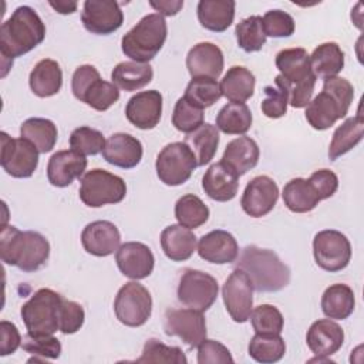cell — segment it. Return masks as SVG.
Returning a JSON list of instances; mask_svg holds the SVG:
<instances>
[{"mask_svg":"<svg viewBox=\"0 0 364 364\" xmlns=\"http://www.w3.org/2000/svg\"><path fill=\"white\" fill-rule=\"evenodd\" d=\"M46 38V24L30 6L17 7L0 28V54L4 77L13 58L27 54Z\"/></svg>","mask_w":364,"mask_h":364,"instance_id":"cell-1","label":"cell"},{"mask_svg":"<svg viewBox=\"0 0 364 364\" xmlns=\"http://www.w3.org/2000/svg\"><path fill=\"white\" fill-rule=\"evenodd\" d=\"M0 256L9 266L23 272H36L50 257V243L38 232H21L16 226H3L0 230Z\"/></svg>","mask_w":364,"mask_h":364,"instance_id":"cell-2","label":"cell"},{"mask_svg":"<svg viewBox=\"0 0 364 364\" xmlns=\"http://www.w3.org/2000/svg\"><path fill=\"white\" fill-rule=\"evenodd\" d=\"M237 256L236 267L247 274L256 291L274 293L289 284L290 269L273 250L249 245Z\"/></svg>","mask_w":364,"mask_h":364,"instance_id":"cell-3","label":"cell"},{"mask_svg":"<svg viewBox=\"0 0 364 364\" xmlns=\"http://www.w3.org/2000/svg\"><path fill=\"white\" fill-rule=\"evenodd\" d=\"M276 67L280 71L274 81L280 82L289 95V104L304 108L311 100L316 75L310 67V55L301 47L284 48L276 55Z\"/></svg>","mask_w":364,"mask_h":364,"instance_id":"cell-4","label":"cell"},{"mask_svg":"<svg viewBox=\"0 0 364 364\" xmlns=\"http://www.w3.org/2000/svg\"><path fill=\"white\" fill-rule=\"evenodd\" d=\"M354 98L353 84L341 77L326 78L323 90L306 107V119L311 128L324 131L344 118Z\"/></svg>","mask_w":364,"mask_h":364,"instance_id":"cell-5","label":"cell"},{"mask_svg":"<svg viewBox=\"0 0 364 364\" xmlns=\"http://www.w3.org/2000/svg\"><path fill=\"white\" fill-rule=\"evenodd\" d=\"M168 34L164 16L151 13L144 16L121 40L122 53L136 63L151 61L162 48Z\"/></svg>","mask_w":364,"mask_h":364,"instance_id":"cell-6","label":"cell"},{"mask_svg":"<svg viewBox=\"0 0 364 364\" xmlns=\"http://www.w3.org/2000/svg\"><path fill=\"white\" fill-rule=\"evenodd\" d=\"M63 300L64 297L51 289L37 290L20 310L27 333L33 336H53L60 330Z\"/></svg>","mask_w":364,"mask_h":364,"instance_id":"cell-7","label":"cell"},{"mask_svg":"<svg viewBox=\"0 0 364 364\" xmlns=\"http://www.w3.org/2000/svg\"><path fill=\"white\" fill-rule=\"evenodd\" d=\"M127 195L124 179L105 169H91L84 173L80 183V199L90 208L119 203Z\"/></svg>","mask_w":364,"mask_h":364,"instance_id":"cell-8","label":"cell"},{"mask_svg":"<svg viewBox=\"0 0 364 364\" xmlns=\"http://www.w3.org/2000/svg\"><path fill=\"white\" fill-rule=\"evenodd\" d=\"M196 166V158L185 142L168 144L161 149L155 162L159 181L168 186L185 183Z\"/></svg>","mask_w":364,"mask_h":364,"instance_id":"cell-9","label":"cell"},{"mask_svg":"<svg viewBox=\"0 0 364 364\" xmlns=\"http://www.w3.org/2000/svg\"><path fill=\"white\" fill-rule=\"evenodd\" d=\"M117 318L128 327L144 326L152 313V297L148 289L138 282L125 283L114 300Z\"/></svg>","mask_w":364,"mask_h":364,"instance_id":"cell-10","label":"cell"},{"mask_svg":"<svg viewBox=\"0 0 364 364\" xmlns=\"http://www.w3.org/2000/svg\"><path fill=\"white\" fill-rule=\"evenodd\" d=\"M219 293L218 282L209 273L185 269L178 284V300L193 310L206 311L216 301Z\"/></svg>","mask_w":364,"mask_h":364,"instance_id":"cell-11","label":"cell"},{"mask_svg":"<svg viewBox=\"0 0 364 364\" xmlns=\"http://www.w3.org/2000/svg\"><path fill=\"white\" fill-rule=\"evenodd\" d=\"M313 255L317 266L326 272L346 269L351 259V245L346 235L334 229L316 233L313 239Z\"/></svg>","mask_w":364,"mask_h":364,"instance_id":"cell-12","label":"cell"},{"mask_svg":"<svg viewBox=\"0 0 364 364\" xmlns=\"http://www.w3.org/2000/svg\"><path fill=\"white\" fill-rule=\"evenodd\" d=\"M1 168L13 178H30L38 165V149L26 138L1 132Z\"/></svg>","mask_w":364,"mask_h":364,"instance_id":"cell-13","label":"cell"},{"mask_svg":"<svg viewBox=\"0 0 364 364\" xmlns=\"http://www.w3.org/2000/svg\"><path fill=\"white\" fill-rule=\"evenodd\" d=\"M253 286L247 274L235 269L222 286V297L226 311L236 323L249 320L253 310Z\"/></svg>","mask_w":364,"mask_h":364,"instance_id":"cell-14","label":"cell"},{"mask_svg":"<svg viewBox=\"0 0 364 364\" xmlns=\"http://www.w3.org/2000/svg\"><path fill=\"white\" fill-rule=\"evenodd\" d=\"M164 328L168 336L179 337L189 347H198L206 338L203 311L193 309H171L165 313Z\"/></svg>","mask_w":364,"mask_h":364,"instance_id":"cell-15","label":"cell"},{"mask_svg":"<svg viewBox=\"0 0 364 364\" xmlns=\"http://www.w3.org/2000/svg\"><path fill=\"white\" fill-rule=\"evenodd\" d=\"M81 21L87 31L98 36H108L117 31L124 23V13L114 0H85L82 4Z\"/></svg>","mask_w":364,"mask_h":364,"instance_id":"cell-16","label":"cell"},{"mask_svg":"<svg viewBox=\"0 0 364 364\" xmlns=\"http://www.w3.org/2000/svg\"><path fill=\"white\" fill-rule=\"evenodd\" d=\"M277 199V183L270 176L259 175L247 182L240 199V205L245 213L249 216L262 218L273 210Z\"/></svg>","mask_w":364,"mask_h":364,"instance_id":"cell-17","label":"cell"},{"mask_svg":"<svg viewBox=\"0 0 364 364\" xmlns=\"http://www.w3.org/2000/svg\"><path fill=\"white\" fill-rule=\"evenodd\" d=\"M306 343L316 358L310 361H324L337 353L344 343V331L331 318L316 320L307 330Z\"/></svg>","mask_w":364,"mask_h":364,"instance_id":"cell-18","label":"cell"},{"mask_svg":"<svg viewBox=\"0 0 364 364\" xmlns=\"http://www.w3.org/2000/svg\"><path fill=\"white\" fill-rule=\"evenodd\" d=\"M162 115V94L156 90L141 91L132 95L125 107L127 119L139 129L155 128Z\"/></svg>","mask_w":364,"mask_h":364,"instance_id":"cell-19","label":"cell"},{"mask_svg":"<svg viewBox=\"0 0 364 364\" xmlns=\"http://www.w3.org/2000/svg\"><path fill=\"white\" fill-rule=\"evenodd\" d=\"M115 262L124 276L132 280H141L152 273L155 257L146 245L141 242H127L118 247Z\"/></svg>","mask_w":364,"mask_h":364,"instance_id":"cell-20","label":"cell"},{"mask_svg":"<svg viewBox=\"0 0 364 364\" xmlns=\"http://www.w3.org/2000/svg\"><path fill=\"white\" fill-rule=\"evenodd\" d=\"M81 243L87 253L97 257H105L118 250L121 246V235L112 222L94 220L84 228Z\"/></svg>","mask_w":364,"mask_h":364,"instance_id":"cell-21","label":"cell"},{"mask_svg":"<svg viewBox=\"0 0 364 364\" xmlns=\"http://www.w3.org/2000/svg\"><path fill=\"white\" fill-rule=\"evenodd\" d=\"M142 144L138 138L127 132L112 134L102 149V158L118 168L132 169L142 159Z\"/></svg>","mask_w":364,"mask_h":364,"instance_id":"cell-22","label":"cell"},{"mask_svg":"<svg viewBox=\"0 0 364 364\" xmlns=\"http://www.w3.org/2000/svg\"><path fill=\"white\" fill-rule=\"evenodd\" d=\"M87 168V158L74 149L57 151L47 164V178L53 186L65 188L80 178Z\"/></svg>","mask_w":364,"mask_h":364,"instance_id":"cell-23","label":"cell"},{"mask_svg":"<svg viewBox=\"0 0 364 364\" xmlns=\"http://www.w3.org/2000/svg\"><path fill=\"white\" fill-rule=\"evenodd\" d=\"M202 189L216 202L232 200L239 189V175L223 161L212 164L202 178Z\"/></svg>","mask_w":364,"mask_h":364,"instance_id":"cell-24","label":"cell"},{"mask_svg":"<svg viewBox=\"0 0 364 364\" xmlns=\"http://www.w3.org/2000/svg\"><path fill=\"white\" fill-rule=\"evenodd\" d=\"M223 53L209 41L195 44L186 55V68L192 78L208 77L216 80L223 71Z\"/></svg>","mask_w":364,"mask_h":364,"instance_id":"cell-25","label":"cell"},{"mask_svg":"<svg viewBox=\"0 0 364 364\" xmlns=\"http://www.w3.org/2000/svg\"><path fill=\"white\" fill-rule=\"evenodd\" d=\"M198 253L203 260L209 263L228 264L236 260L239 255V246L232 233L216 229L199 239Z\"/></svg>","mask_w":364,"mask_h":364,"instance_id":"cell-26","label":"cell"},{"mask_svg":"<svg viewBox=\"0 0 364 364\" xmlns=\"http://www.w3.org/2000/svg\"><path fill=\"white\" fill-rule=\"evenodd\" d=\"M161 247L172 262H185L196 250V236L185 226L169 225L161 233Z\"/></svg>","mask_w":364,"mask_h":364,"instance_id":"cell-27","label":"cell"},{"mask_svg":"<svg viewBox=\"0 0 364 364\" xmlns=\"http://www.w3.org/2000/svg\"><path fill=\"white\" fill-rule=\"evenodd\" d=\"M235 7L233 0H200L196 7L198 20L203 28L222 33L233 23Z\"/></svg>","mask_w":364,"mask_h":364,"instance_id":"cell-28","label":"cell"},{"mask_svg":"<svg viewBox=\"0 0 364 364\" xmlns=\"http://www.w3.org/2000/svg\"><path fill=\"white\" fill-rule=\"evenodd\" d=\"M260 151L255 139L250 136H239L232 139L222 155V161L228 164L239 176L253 169L259 162Z\"/></svg>","mask_w":364,"mask_h":364,"instance_id":"cell-29","label":"cell"},{"mask_svg":"<svg viewBox=\"0 0 364 364\" xmlns=\"http://www.w3.org/2000/svg\"><path fill=\"white\" fill-rule=\"evenodd\" d=\"M28 84L31 91L40 98L55 95L63 85V71L60 64L51 58L40 60L30 73Z\"/></svg>","mask_w":364,"mask_h":364,"instance_id":"cell-30","label":"cell"},{"mask_svg":"<svg viewBox=\"0 0 364 364\" xmlns=\"http://www.w3.org/2000/svg\"><path fill=\"white\" fill-rule=\"evenodd\" d=\"M282 196L286 208L294 213L310 212L321 202L311 181L304 178L289 181L283 188Z\"/></svg>","mask_w":364,"mask_h":364,"instance_id":"cell-31","label":"cell"},{"mask_svg":"<svg viewBox=\"0 0 364 364\" xmlns=\"http://www.w3.org/2000/svg\"><path fill=\"white\" fill-rule=\"evenodd\" d=\"M355 307L354 291L344 283L328 286L321 296V310L324 316L334 320H344L350 317Z\"/></svg>","mask_w":364,"mask_h":364,"instance_id":"cell-32","label":"cell"},{"mask_svg":"<svg viewBox=\"0 0 364 364\" xmlns=\"http://www.w3.org/2000/svg\"><path fill=\"white\" fill-rule=\"evenodd\" d=\"M154 70L148 63L122 61L117 64L111 73L112 84L118 90L136 91L152 81Z\"/></svg>","mask_w":364,"mask_h":364,"instance_id":"cell-33","label":"cell"},{"mask_svg":"<svg viewBox=\"0 0 364 364\" xmlns=\"http://www.w3.org/2000/svg\"><path fill=\"white\" fill-rule=\"evenodd\" d=\"M310 67L316 78H331L344 67V53L334 41H327L314 48L310 55Z\"/></svg>","mask_w":364,"mask_h":364,"instance_id":"cell-34","label":"cell"},{"mask_svg":"<svg viewBox=\"0 0 364 364\" xmlns=\"http://www.w3.org/2000/svg\"><path fill=\"white\" fill-rule=\"evenodd\" d=\"M255 84L256 80L250 70L242 65H233L223 75L220 91L230 102H245L253 95Z\"/></svg>","mask_w":364,"mask_h":364,"instance_id":"cell-35","label":"cell"},{"mask_svg":"<svg viewBox=\"0 0 364 364\" xmlns=\"http://www.w3.org/2000/svg\"><path fill=\"white\" fill-rule=\"evenodd\" d=\"M364 135V121L361 114L347 118L341 125H338L333 134L331 142L328 145V158L336 161L341 155L351 151L358 142H361Z\"/></svg>","mask_w":364,"mask_h":364,"instance_id":"cell-36","label":"cell"},{"mask_svg":"<svg viewBox=\"0 0 364 364\" xmlns=\"http://www.w3.org/2000/svg\"><path fill=\"white\" fill-rule=\"evenodd\" d=\"M183 142L193 152L198 166H203L213 159L218 151L219 129L216 128V125L203 122L199 128L186 134Z\"/></svg>","mask_w":364,"mask_h":364,"instance_id":"cell-37","label":"cell"},{"mask_svg":"<svg viewBox=\"0 0 364 364\" xmlns=\"http://www.w3.org/2000/svg\"><path fill=\"white\" fill-rule=\"evenodd\" d=\"M20 136L28 139L40 154H47L55 146L58 131L51 119L34 117L20 125Z\"/></svg>","mask_w":364,"mask_h":364,"instance_id":"cell-38","label":"cell"},{"mask_svg":"<svg viewBox=\"0 0 364 364\" xmlns=\"http://www.w3.org/2000/svg\"><path fill=\"white\" fill-rule=\"evenodd\" d=\"M252 119V112L245 102H228L216 115V128L228 135H242L250 129Z\"/></svg>","mask_w":364,"mask_h":364,"instance_id":"cell-39","label":"cell"},{"mask_svg":"<svg viewBox=\"0 0 364 364\" xmlns=\"http://www.w3.org/2000/svg\"><path fill=\"white\" fill-rule=\"evenodd\" d=\"M249 355L262 364H273L283 358L286 353V343L280 334L256 333L247 346Z\"/></svg>","mask_w":364,"mask_h":364,"instance_id":"cell-40","label":"cell"},{"mask_svg":"<svg viewBox=\"0 0 364 364\" xmlns=\"http://www.w3.org/2000/svg\"><path fill=\"white\" fill-rule=\"evenodd\" d=\"M175 218L181 226L196 229L208 222L209 208L199 196L186 193L181 196L175 203Z\"/></svg>","mask_w":364,"mask_h":364,"instance_id":"cell-41","label":"cell"},{"mask_svg":"<svg viewBox=\"0 0 364 364\" xmlns=\"http://www.w3.org/2000/svg\"><path fill=\"white\" fill-rule=\"evenodd\" d=\"M237 46L246 53L262 50L266 43L263 20L260 16H250L236 24L235 28Z\"/></svg>","mask_w":364,"mask_h":364,"instance_id":"cell-42","label":"cell"},{"mask_svg":"<svg viewBox=\"0 0 364 364\" xmlns=\"http://www.w3.org/2000/svg\"><path fill=\"white\" fill-rule=\"evenodd\" d=\"M183 97L191 104H193L202 109L208 108V107L213 105L222 97L220 84L216 80L208 78V77L192 78L185 90Z\"/></svg>","mask_w":364,"mask_h":364,"instance_id":"cell-43","label":"cell"},{"mask_svg":"<svg viewBox=\"0 0 364 364\" xmlns=\"http://www.w3.org/2000/svg\"><path fill=\"white\" fill-rule=\"evenodd\" d=\"M119 100V90L112 82L101 80V77L95 78L88 88L84 91L80 101L85 102L88 107L97 111H107Z\"/></svg>","mask_w":364,"mask_h":364,"instance_id":"cell-44","label":"cell"},{"mask_svg":"<svg viewBox=\"0 0 364 364\" xmlns=\"http://www.w3.org/2000/svg\"><path fill=\"white\" fill-rule=\"evenodd\" d=\"M186 357L179 347H171L156 338H149L144 344L141 357L136 363H173L186 364Z\"/></svg>","mask_w":364,"mask_h":364,"instance_id":"cell-45","label":"cell"},{"mask_svg":"<svg viewBox=\"0 0 364 364\" xmlns=\"http://www.w3.org/2000/svg\"><path fill=\"white\" fill-rule=\"evenodd\" d=\"M21 347L24 351L34 355V360H28V363L38 361V358L41 361L46 358L55 360L61 355V343L54 336H33L27 333L23 337Z\"/></svg>","mask_w":364,"mask_h":364,"instance_id":"cell-46","label":"cell"},{"mask_svg":"<svg viewBox=\"0 0 364 364\" xmlns=\"http://www.w3.org/2000/svg\"><path fill=\"white\" fill-rule=\"evenodd\" d=\"M203 109L191 104L185 97H181L173 108L172 125L185 134H189L203 124Z\"/></svg>","mask_w":364,"mask_h":364,"instance_id":"cell-47","label":"cell"},{"mask_svg":"<svg viewBox=\"0 0 364 364\" xmlns=\"http://www.w3.org/2000/svg\"><path fill=\"white\" fill-rule=\"evenodd\" d=\"M102 132L91 127H78L70 135V146L81 155H97L105 146Z\"/></svg>","mask_w":364,"mask_h":364,"instance_id":"cell-48","label":"cell"},{"mask_svg":"<svg viewBox=\"0 0 364 364\" xmlns=\"http://www.w3.org/2000/svg\"><path fill=\"white\" fill-rule=\"evenodd\" d=\"M249 318L256 333L280 334L284 326V318L280 310L272 304H260L255 307Z\"/></svg>","mask_w":364,"mask_h":364,"instance_id":"cell-49","label":"cell"},{"mask_svg":"<svg viewBox=\"0 0 364 364\" xmlns=\"http://www.w3.org/2000/svg\"><path fill=\"white\" fill-rule=\"evenodd\" d=\"M264 98L262 100V112L272 119L280 118L286 114L287 111V104H289V95L286 88L274 81V87L273 85H266L264 90Z\"/></svg>","mask_w":364,"mask_h":364,"instance_id":"cell-50","label":"cell"},{"mask_svg":"<svg viewBox=\"0 0 364 364\" xmlns=\"http://www.w3.org/2000/svg\"><path fill=\"white\" fill-rule=\"evenodd\" d=\"M266 37H290L294 33L296 24L293 17L283 10H269L262 17Z\"/></svg>","mask_w":364,"mask_h":364,"instance_id":"cell-51","label":"cell"},{"mask_svg":"<svg viewBox=\"0 0 364 364\" xmlns=\"http://www.w3.org/2000/svg\"><path fill=\"white\" fill-rule=\"evenodd\" d=\"M85 320V313L81 304L67 300H63L61 304V317H60V331L63 334L77 333Z\"/></svg>","mask_w":364,"mask_h":364,"instance_id":"cell-52","label":"cell"},{"mask_svg":"<svg viewBox=\"0 0 364 364\" xmlns=\"http://www.w3.org/2000/svg\"><path fill=\"white\" fill-rule=\"evenodd\" d=\"M198 363L199 364H232L233 357L226 346L216 340H208L205 338L199 346H198Z\"/></svg>","mask_w":364,"mask_h":364,"instance_id":"cell-53","label":"cell"},{"mask_svg":"<svg viewBox=\"0 0 364 364\" xmlns=\"http://www.w3.org/2000/svg\"><path fill=\"white\" fill-rule=\"evenodd\" d=\"M309 179L314 185L321 200L331 198L338 188V178L330 169H318V171L313 172Z\"/></svg>","mask_w":364,"mask_h":364,"instance_id":"cell-54","label":"cell"},{"mask_svg":"<svg viewBox=\"0 0 364 364\" xmlns=\"http://www.w3.org/2000/svg\"><path fill=\"white\" fill-rule=\"evenodd\" d=\"M101 77L98 70L91 64H84L75 68L73 78H71V91L77 100H81L84 91L88 88V85L95 80Z\"/></svg>","mask_w":364,"mask_h":364,"instance_id":"cell-55","label":"cell"},{"mask_svg":"<svg viewBox=\"0 0 364 364\" xmlns=\"http://www.w3.org/2000/svg\"><path fill=\"white\" fill-rule=\"evenodd\" d=\"M21 336L11 321L3 320L0 323V355L13 354L21 346Z\"/></svg>","mask_w":364,"mask_h":364,"instance_id":"cell-56","label":"cell"},{"mask_svg":"<svg viewBox=\"0 0 364 364\" xmlns=\"http://www.w3.org/2000/svg\"><path fill=\"white\" fill-rule=\"evenodd\" d=\"M149 6L155 9L161 16H175L183 7V1L182 0H158V1L151 0Z\"/></svg>","mask_w":364,"mask_h":364,"instance_id":"cell-57","label":"cell"},{"mask_svg":"<svg viewBox=\"0 0 364 364\" xmlns=\"http://www.w3.org/2000/svg\"><path fill=\"white\" fill-rule=\"evenodd\" d=\"M48 4L60 14H71L77 11V1H67V0H57V1H48Z\"/></svg>","mask_w":364,"mask_h":364,"instance_id":"cell-58","label":"cell"}]
</instances>
